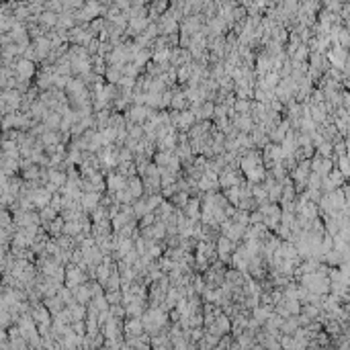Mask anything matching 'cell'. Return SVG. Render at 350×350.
<instances>
[{"instance_id":"cell-1","label":"cell","mask_w":350,"mask_h":350,"mask_svg":"<svg viewBox=\"0 0 350 350\" xmlns=\"http://www.w3.org/2000/svg\"><path fill=\"white\" fill-rule=\"evenodd\" d=\"M299 285H303L309 293H318V295L330 293V279H328L326 273H320V270L301 275L299 277Z\"/></svg>"},{"instance_id":"cell-2","label":"cell","mask_w":350,"mask_h":350,"mask_svg":"<svg viewBox=\"0 0 350 350\" xmlns=\"http://www.w3.org/2000/svg\"><path fill=\"white\" fill-rule=\"evenodd\" d=\"M236 242H231L229 238H225L223 234H219L217 236V240H215V252H217V258L219 260H223L225 264L229 262V258H231V254H234V250H236Z\"/></svg>"},{"instance_id":"cell-3","label":"cell","mask_w":350,"mask_h":350,"mask_svg":"<svg viewBox=\"0 0 350 350\" xmlns=\"http://www.w3.org/2000/svg\"><path fill=\"white\" fill-rule=\"evenodd\" d=\"M101 195L103 192H94V190H84L82 195H80V207H82V211L84 213H92L96 207H98V203H101Z\"/></svg>"},{"instance_id":"cell-4","label":"cell","mask_w":350,"mask_h":350,"mask_svg":"<svg viewBox=\"0 0 350 350\" xmlns=\"http://www.w3.org/2000/svg\"><path fill=\"white\" fill-rule=\"evenodd\" d=\"M143 334V324H141V318H129L123 320V336L129 338V336H141Z\"/></svg>"},{"instance_id":"cell-5","label":"cell","mask_w":350,"mask_h":350,"mask_svg":"<svg viewBox=\"0 0 350 350\" xmlns=\"http://www.w3.org/2000/svg\"><path fill=\"white\" fill-rule=\"evenodd\" d=\"M182 213L195 221H199V217H201V199L199 197H188L186 205L182 207Z\"/></svg>"},{"instance_id":"cell-6","label":"cell","mask_w":350,"mask_h":350,"mask_svg":"<svg viewBox=\"0 0 350 350\" xmlns=\"http://www.w3.org/2000/svg\"><path fill=\"white\" fill-rule=\"evenodd\" d=\"M72 295H74V299H76L78 303L86 305V303L90 301V287H88V281H84V283H80L78 287H74V289H72Z\"/></svg>"},{"instance_id":"cell-7","label":"cell","mask_w":350,"mask_h":350,"mask_svg":"<svg viewBox=\"0 0 350 350\" xmlns=\"http://www.w3.org/2000/svg\"><path fill=\"white\" fill-rule=\"evenodd\" d=\"M125 188H127V190H129V195L133 197V201L143 195V182H141V178H139L137 174H133V176H129V178H127V186H125Z\"/></svg>"},{"instance_id":"cell-8","label":"cell","mask_w":350,"mask_h":350,"mask_svg":"<svg viewBox=\"0 0 350 350\" xmlns=\"http://www.w3.org/2000/svg\"><path fill=\"white\" fill-rule=\"evenodd\" d=\"M168 109H174V111H182V109H188V101H186V96L180 90H172V101H170V107Z\"/></svg>"},{"instance_id":"cell-9","label":"cell","mask_w":350,"mask_h":350,"mask_svg":"<svg viewBox=\"0 0 350 350\" xmlns=\"http://www.w3.org/2000/svg\"><path fill=\"white\" fill-rule=\"evenodd\" d=\"M31 74H33V64L31 62H19V66H17V76L19 78H23V80H27V78H31Z\"/></svg>"},{"instance_id":"cell-10","label":"cell","mask_w":350,"mask_h":350,"mask_svg":"<svg viewBox=\"0 0 350 350\" xmlns=\"http://www.w3.org/2000/svg\"><path fill=\"white\" fill-rule=\"evenodd\" d=\"M176 78H178L180 82H184V80H188V78H190V68H188V66H184V68H180V70H178V74H176Z\"/></svg>"}]
</instances>
